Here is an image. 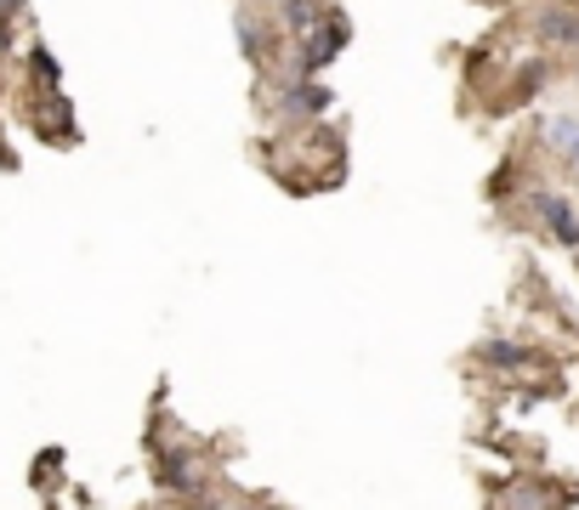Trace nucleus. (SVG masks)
Here are the masks:
<instances>
[{"label": "nucleus", "instance_id": "obj_1", "mask_svg": "<svg viewBox=\"0 0 579 510\" xmlns=\"http://www.w3.org/2000/svg\"><path fill=\"white\" fill-rule=\"evenodd\" d=\"M347 40H353V23H347V12H342V7H335V12L313 29V34H302V40H296L290 74H313V80H318V74H324V69L347 51Z\"/></svg>", "mask_w": 579, "mask_h": 510}, {"label": "nucleus", "instance_id": "obj_2", "mask_svg": "<svg viewBox=\"0 0 579 510\" xmlns=\"http://www.w3.org/2000/svg\"><path fill=\"white\" fill-rule=\"evenodd\" d=\"M329 109H335V91H329L324 80H313V74H290V80L273 91V114H278V120L313 125V120H324Z\"/></svg>", "mask_w": 579, "mask_h": 510}, {"label": "nucleus", "instance_id": "obj_3", "mask_svg": "<svg viewBox=\"0 0 579 510\" xmlns=\"http://www.w3.org/2000/svg\"><path fill=\"white\" fill-rule=\"evenodd\" d=\"M528 204H535V216H540V227L562 244V249H579V211L557 193V187H535L528 193Z\"/></svg>", "mask_w": 579, "mask_h": 510}, {"label": "nucleus", "instance_id": "obj_4", "mask_svg": "<svg viewBox=\"0 0 579 510\" xmlns=\"http://www.w3.org/2000/svg\"><path fill=\"white\" fill-rule=\"evenodd\" d=\"M535 34L546 40V45H568V51H579V7H540V18H535Z\"/></svg>", "mask_w": 579, "mask_h": 510}, {"label": "nucleus", "instance_id": "obj_5", "mask_svg": "<svg viewBox=\"0 0 579 510\" xmlns=\"http://www.w3.org/2000/svg\"><path fill=\"white\" fill-rule=\"evenodd\" d=\"M329 12H335L329 0H284V7H278V29H284L290 40H302V34H313Z\"/></svg>", "mask_w": 579, "mask_h": 510}, {"label": "nucleus", "instance_id": "obj_6", "mask_svg": "<svg viewBox=\"0 0 579 510\" xmlns=\"http://www.w3.org/2000/svg\"><path fill=\"white\" fill-rule=\"evenodd\" d=\"M540 142L551 147V153H579V114H551V120H540Z\"/></svg>", "mask_w": 579, "mask_h": 510}, {"label": "nucleus", "instance_id": "obj_7", "mask_svg": "<svg viewBox=\"0 0 579 510\" xmlns=\"http://www.w3.org/2000/svg\"><path fill=\"white\" fill-rule=\"evenodd\" d=\"M482 357H489L495 369H522V364H535V351H528L522 340H489V346H482Z\"/></svg>", "mask_w": 579, "mask_h": 510}, {"label": "nucleus", "instance_id": "obj_8", "mask_svg": "<svg viewBox=\"0 0 579 510\" xmlns=\"http://www.w3.org/2000/svg\"><path fill=\"white\" fill-rule=\"evenodd\" d=\"M160 477L176 488V493H200V466H193V459L187 453H176V459H165V466H160Z\"/></svg>", "mask_w": 579, "mask_h": 510}, {"label": "nucleus", "instance_id": "obj_9", "mask_svg": "<svg viewBox=\"0 0 579 510\" xmlns=\"http://www.w3.org/2000/svg\"><path fill=\"white\" fill-rule=\"evenodd\" d=\"M29 74L45 85V91H58V80H63V69H58V58H52V51H45V45H34L29 51Z\"/></svg>", "mask_w": 579, "mask_h": 510}, {"label": "nucleus", "instance_id": "obj_10", "mask_svg": "<svg viewBox=\"0 0 579 510\" xmlns=\"http://www.w3.org/2000/svg\"><path fill=\"white\" fill-rule=\"evenodd\" d=\"M45 131H52V142H74V120H69V109H63V102H52V109H45V114H34Z\"/></svg>", "mask_w": 579, "mask_h": 510}, {"label": "nucleus", "instance_id": "obj_11", "mask_svg": "<svg viewBox=\"0 0 579 510\" xmlns=\"http://www.w3.org/2000/svg\"><path fill=\"white\" fill-rule=\"evenodd\" d=\"M238 40H245L251 58L262 51V23H256V12H251V7H238Z\"/></svg>", "mask_w": 579, "mask_h": 510}, {"label": "nucleus", "instance_id": "obj_12", "mask_svg": "<svg viewBox=\"0 0 579 510\" xmlns=\"http://www.w3.org/2000/svg\"><path fill=\"white\" fill-rule=\"evenodd\" d=\"M12 165H18V160H12V153H7V147H0V171H12Z\"/></svg>", "mask_w": 579, "mask_h": 510}, {"label": "nucleus", "instance_id": "obj_13", "mask_svg": "<svg viewBox=\"0 0 579 510\" xmlns=\"http://www.w3.org/2000/svg\"><path fill=\"white\" fill-rule=\"evenodd\" d=\"M187 510H222V504H211V499H200V504H187Z\"/></svg>", "mask_w": 579, "mask_h": 510}, {"label": "nucleus", "instance_id": "obj_14", "mask_svg": "<svg viewBox=\"0 0 579 510\" xmlns=\"http://www.w3.org/2000/svg\"><path fill=\"white\" fill-rule=\"evenodd\" d=\"M251 510H284V504H251Z\"/></svg>", "mask_w": 579, "mask_h": 510}, {"label": "nucleus", "instance_id": "obj_15", "mask_svg": "<svg viewBox=\"0 0 579 510\" xmlns=\"http://www.w3.org/2000/svg\"><path fill=\"white\" fill-rule=\"evenodd\" d=\"M267 7H284V0H267Z\"/></svg>", "mask_w": 579, "mask_h": 510}, {"label": "nucleus", "instance_id": "obj_16", "mask_svg": "<svg viewBox=\"0 0 579 510\" xmlns=\"http://www.w3.org/2000/svg\"><path fill=\"white\" fill-rule=\"evenodd\" d=\"M573 171H579V153H573Z\"/></svg>", "mask_w": 579, "mask_h": 510}]
</instances>
